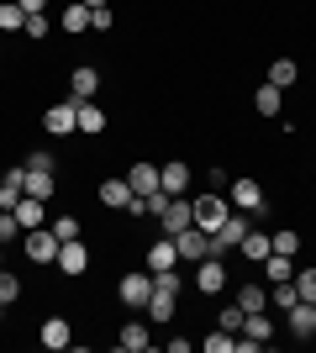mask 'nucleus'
<instances>
[{
	"instance_id": "obj_37",
	"label": "nucleus",
	"mask_w": 316,
	"mask_h": 353,
	"mask_svg": "<svg viewBox=\"0 0 316 353\" xmlns=\"http://www.w3.org/2000/svg\"><path fill=\"white\" fill-rule=\"evenodd\" d=\"M21 237V221H16V211H0V243H16Z\"/></svg>"
},
{
	"instance_id": "obj_36",
	"label": "nucleus",
	"mask_w": 316,
	"mask_h": 353,
	"mask_svg": "<svg viewBox=\"0 0 316 353\" xmlns=\"http://www.w3.org/2000/svg\"><path fill=\"white\" fill-rule=\"evenodd\" d=\"M16 295H21V280H16L11 269H0V306H11Z\"/></svg>"
},
{
	"instance_id": "obj_12",
	"label": "nucleus",
	"mask_w": 316,
	"mask_h": 353,
	"mask_svg": "<svg viewBox=\"0 0 316 353\" xmlns=\"http://www.w3.org/2000/svg\"><path fill=\"white\" fill-rule=\"evenodd\" d=\"M285 322L295 338H316V301H295V306L285 311Z\"/></svg>"
},
{
	"instance_id": "obj_20",
	"label": "nucleus",
	"mask_w": 316,
	"mask_h": 353,
	"mask_svg": "<svg viewBox=\"0 0 316 353\" xmlns=\"http://www.w3.org/2000/svg\"><path fill=\"white\" fill-rule=\"evenodd\" d=\"M74 127H79V132H105V111L95 101H79L74 105Z\"/></svg>"
},
{
	"instance_id": "obj_39",
	"label": "nucleus",
	"mask_w": 316,
	"mask_h": 353,
	"mask_svg": "<svg viewBox=\"0 0 316 353\" xmlns=\"http://www.w3.org/2000/svg\"><path fill=\"white\" fill-rule=\"evenodd\" d=\"M242 316H248V311H242L238 301H232V306H222V327H227V332H238V327H242Z\"/></svg>"
},
{
	"instance_id": "obj_28",
	"label": "nucleus",
	"mask_w": 316,
	"mask_h": 353,
	"mask_svg": "<svg viewBox=\"0 0 316 353\" xmlns=\"http://www.w3.org/2000/svg\"><path fill=\"white\" fill-rule=\"evenodd\" d=\"M269 253H290V259H295V253H301V232H295V227L269 232Z\"/></svg>"
},
{
	"instance_id": "obj_21",
	"label": "nucleus",
	"mask_w": 316,
	"mask_h": 353,
	"mask_svg": "<svg viewBox=\"0 0 316 353\" xmlns=\"http://www.w3.org/2000/svg\"><path fill=\"white\" fill-rule=\"evenodd\" d=\"M280 101H285V90H280V85H258L253 90V111H258V117H280Z\"/></svg>"
},
{
	"instance_id": "obj_16",
	"label": "nucleus",
	"mask_w": 316,
	"mask_h": 353,
	"mask_svg": "<svg viewBox=\"0 0 316 353\" xmlns=\"http://www.w3.org/2000/svg\"><path fill=\"white\" fill-rule=\"evenodd\" d=\"M95 90H101V74H95L90 63L69 74V101H95Z\"/></svg>"
},
{
	"instance_id": "obj_29",
	"label": "nucleus",
	"mask_w": 316,
	"mask_h": 353,
	"mask_svg": "<svg viewBox=\"0 0 316 353\" xmlns=\"http://www.w3.org/2000/svg\"><path fill=\"white\" fill-rule=\"evenodd\" d=\"M295 74H301V69H295V59H274L269 63V85L290 90V85H295Z\"/></svg>"
},
{
	"instance_id": "obj_3",
	"label": "nucleus",
	"mask_w": 316,
	"mask_h": 353,
	"mask_svg": "<svg viewBox=\"0 0 316 353\" xmlns=\"http://www.w3.org/2000/svg\"><path fill=\"white\" fill-rule=\"evenodd\" d=\"M21 248H27L32 264H59V237H53V227H32V232H21Z\"/></svg>"
},
{
	"instance_id": "obj_30",
	"label": "nucleus",
	"mask_w": 316,
	"mask_h": 353,
	"mask_svg": "<svg viewBox=\"0 0 316 353\" xmlns=\"http://www.w3.org/2000/svg\"><path fill=\"white\" fill-rule=\"evenodd\" d=\"M21 27H27V11L16 0H0V32H21Z\"/></svg>"
},
{
	"instance_id": "obj_41",
	"label": "nucleus",
	"mask_w": 316,
	"mask_h": 353,
	"mask_svg": "<svg viewBox=\"0 0 316 353\" xmlns=\"http://www.w3.org/2000/svg\"><path fill=\"white\" fill-rule=\"evenodd\" d=\"M27 169H48V174H53V153H43V148H37V153L27 159Z\"/></svg>"
},
{
	"instance_id": "obj_5",
	"label": "nucleus",
	"mask_w": 316,
	"mask_h": 353,
	"mask_svg": "<svg viewBox=\"0 0 316 353\" xmlns=\"http://www.w3.org/2000/svg\"><path fill=\"white\" fill-rule=\"evenodd\" d=\"M174 248H180V264H200L211 253V232H200L196 221H190L185 232H174Z\"/></svg>"
},
{
	"instance_id": "obj_32",
	"label": "nucleus",
	"mask_w": 316,
	"mask_h": 353,
	"mask_svg": "<svg viewBox=\"0 0 316 353\" xmlns=\"http://www.w3.org/2000/svg\"><path fill=\"white\" fill-rule=\"evenodd\" d=\"M238 306L242 311H264V306H269V290H264V285H242V290H238Z\"/></svg>"
},
{
	"instance_id": "obj_17",
	"label": "nucleus",
	"mask_w": 316,
	"mask_h": 353,
	"mask_svg": "<svg viewBox=\"0 0 316 353\" xmlns=\"http://www.w3.org/2000/svg\"><path fill=\"white\" fill-rule=\"evenodd\" d=\"M101 201L111 211H127V206H132L137 195H132V185H127V174H121V179H105V185H101Z\"/></svg>"
},
{
	"instance_id": "obj_42",
	"label": "nucleus",
	"mask_w": 316,
	"mask_h": 353,
	"mask_svg": "<svg viewBox=\"0 0 316 353\" xmlns=\"http://www.w3.org/2000/svg\"><path fill=\"white\" fill-rule=\"evenodd\" d=\"M16 6H21V11H27V16H37V11H48V0H16Z\"/></svg>"
},
{
	"instance_id": "obj_14",
	"label": "nucleus",
	"mask_w": 316,
	"mask_h": 353,
	"mask_svg": "<svg viewBox=\"0 0 316 353\" xmlns=\"http://www.w3.org/2000/svg\"><path fill=\"white\" fill-rule=\"evenodd\" d=\"M59 269L69 274V280L90 269V253H85V243H79V237H74V243H59Z\"/></svg>"
},
{
	"instance_id": "obj_34",
	"label": "nucleus",
	"mask_w": 316,
	"mask_h": 353,
	"mask_svg": "<svg viewBox=\"0 0 316 353\" xmlns=\"http://www.w3.org/2000/svg\"><path fill=\"white\" fill-rule=\"evenodd\" d=\"M200 348H206V353H238V338H232L227 327H216V332H211V338L200 343Z\"/></svg>"
},
{
	"instance_id": "obj_18",
	"label": "nucleus",
	"mask_w": 316,
	"mask_h": 353,
	"mask_svg": "<svg viewBox=\"0 0 316 353\" xmlns=\"http://www.w3.org/2000/svg\"><path fill=\"white\" fill-rule=\"evenodd\" d=\"M158 185H164L169 195H185V190H190V163H180V159L164 163V169H158Z\"/></svg>"
},
{
	"instance_id": "obj_33",
	"label": "nucleus",
	"mask_w": 316,
	"mask_h": 353,
	"mask_svg": "<svg viewBox=\"0 0 316 353\" xmlns=\"http://www.w3.org/2000/svg\"><path fill=\"white\" fill-rule=\"evenodd\" d=\"M48 227H53L59 243H74V237H79V216H48Z\"/></svg>"
},
{
	"instance_id": "obj_19",
	"label": "nucleus",
	"mask_w": 316,
	"mask_h": 353,
	"mask_svg": "<svg viewBox=\"0 0 316 353\" xmlns=\"http://www.w3.org/2000/svg\"><path fill=\"white\" fill-rule=\"evenodd\" d=\"M174 264H180V248H174V237L164 232V237L148 248V274H153V269H174Z\"/></svg>"
},
{
	"instance_id": "obj_38",
	"label": "nucleus",
	"mask_w": 316,
	"mask_h": 353,
	"mask_svg": "<svg viewBox=\"0 0 316 353\" xmlns=\"http://www.w3.org/2000/svg\"><path fill=\"white\" fill-rule=\"evenodd\" d=\"M295 290H301V301H316V269H301V274H295Z\"/></svg>"
},
{
	"instance_id": "obj_11",
	"label": "nucleus",
	"mask_w": 316,
	"mask_h": 353,
	"mask_svg": "<svg viewBox=\"0 0 316 353\" xmlns=\"http://www.w3.org/2000/svg\"><path fill=\"white\" fill-rule=\"evenodd\" d=\"M11 211H16V221H21V232H32V227H48V201H37V195H21Z\"/></svg>"
},
{
	"instance_id": "obj_1",
	"label": "nucleus",
	"mask_w": 316,
	"mask_h": 353,
	"mask_svg": "<svg viewBox=\"0 0 316 353\" xmlns=\"http://www.w3.org/2000/svg\"><path fill=\"white\" fill-rule=\"evenodd\" d=\"M227 216H232V201H222V195H200V201H190V221H196L200 232H216Z\"/></svg>"
},
{
	"instance_id": "obj_10",
	"label": "nucleus",
	"mask_w": 316,
	"mask_h": 353,
	"mask_svg": "<svg viewBox=\"0 0 316 353\" xmlns=\"http://www.w3.org/2000/svg\"><path fill=\"white\" fill-rule=\"evenodd\" d=\"M185 227H190V201H185V195H174V201H169L164 211H158V232H185Z\"/></svg>"
},
{
	"instance_id": "obj_15",
	"label": "nucleus",
	"mask_w": 316,
	"mask_h": 353,
	"mask_svg": "<svg viewBox=\"0 0 316 353\" xmlns=\"http://www.w3.org/2000/svg\"><path fill=\"white\" fill-rule=\"evenodd\" d=\"M116 348H127V353H148V348H153L148 322H127V327L116 332Z\"/></svg>"
},
{
	"instance_id": "obj_8",
	"label": "nucleus",
	"mask_w": 316,
	"mask_h": 353,
	"mask_svg": "<svg viewBox=\"0 0 316 353\" xmlns=\"http://www.w3.org/2000/svg\"><path fill=\"white\" fill-rule=\"evenodd\" d=\"M127 185H132V195H143V201L158 195L164 190V185H158V163H132V169H127Z\"/></svg>"
},
{
	"instance_id": "obj_2",
	"label": "nucleus",
	"mask_w": 316,
	"mask_h": 353,
	"mask_svg": "<svg viewBox=\"0 0 316 353\" xmlns=\"http://www.w3.org/2000/svg\"><path fill=\"white\" fill-rule=\"evenodd\" d=\"M148 295H153V274H148V269H137V274H121V280H116V301H121V306L143 311V306H148Z\"/></svg>"
},
{
	"instance_id": "obj_25",
	"label": "nucleus",
	"mask_w": 316,
	"mask_h": 353,
	"mask_svg": "<svg viewBox=\"0 0 316 353\" xmlns=\"http://www.w3.org/2000/svg\"><path fill=\"white\" fill-rule=\"evenodd\" d=\"M53 190H59V179L48 174V169H27V195H37V201H53Z\"/></svg>"
},
{
	"instance_id": "obj_9",
	"label": "nucleus",
	"mask_w": 316,
	"mask_h": 353,
	"mask_svg": "<svg viewBox=\"0 0 316 353\" xmlns=\"http://www.w3.org/2000/svg\"><path fill=\"white\" fill-rule=\"evenodd\" d=\"M74 105H79V101H59V105H48L43 127H48L53 137H69V132H79V127H74Z\"/></svg>"
},
{
	"instance_id": "obj_43",
	"label": "nucleus",
	"mask_w": 316,
	"mask_h": 353,
	"mask_svg": "<svg viewBox=\"0 0 316 353\" xmlns=\"http://www.w3.org/2000/svg\"><path fill=\"white\" fill-rule=\"evenodd\" d=\"M85 6H90V11H101V6H111V0H85Z\"/></svg>"
},
{
	"instance_id": "obj_31",
	"label": "nucleus",
	"mask_w": 316,
	"mask_h": 353,
	"mask_svg": "<svg viewBox=\"0 0 316 353\" xmlns=\"http://www.w3.org/2000/svg\"><path fill=\"white\" fill-rule=\"evenodd\" d=\"M153 290L180 295V290H185V274H180V264H174V269H153Z\"/></svg>"
},
{
	"instance_id": "obj_40",
	"label": "nucleus",
	"mask_w": 316,
	"mask_h": 353,
	"mask_svg": "<svg viewBox=\"0 0 316 353\" xmlns=\"http://www.w3.org/2000/svg\"><path fill=\"white\" fill-rule=\"evenodd\" d=\"M90 27H95V32H111V6H101V11H90Z\"/></svg>"
},
{
	"instance_id": "obj_4",
	"label": "nucleus",
	"mask_w": 316,
	"mask_h": 353,
	"mask_svg": "<svg viewBox=\"0 0 316 353\" xmlns=\"http://www.w3.org/2000/svg\"><path fill=\"white\" fill-rule=\"evenodd\" d=\"M227 201H232V211H248V216H253V211H264V185L242 174V179L227 185Z\"/></svg>"
},
{
	"instance_id": "obj_13",
	"label": "nucleus",
	"mask_w": 316,
	"mask_h": 353,
	"mask_svg": "<svg viewBox=\"0 0 316 353\" xmlns=\"http://www.w3.org/2000/svg\"><path fill=\"white\" fill-rule=\"evenodd\" d=\"M21 195H27V163H21V169H6V174H0V211H11L16 201H21Z\"/></svg>"
},
{
	"instance_id": "obj_22",
	"label": "nucleus",
	"mask_w": 316,
	"mask_h": 353,
	"mask_svg": "<svg viewBox=\"0 0 316 353\" xmlns=\"http://www.w3.org/2000/svg\"><path fill=\"white\" fill-rule=\"evenodd\" d=\"M238 248H242V259H248V264H264V259H269V232H258V227H253Z\"/></svg>"
},
{
	"instance_id": "obj_35",
	"label": "nucleus",
	"mask_w": 316,
	"mask_h": 353,
	"mask_svg": "<svg viewBox=\"0 0 316 353\" xmlns=\"http://www.w3.org/2000/svg\"><path fill=\"white\" fill-rule=\"evenodd\" d=\"M21 32H27L32 43H43L48 32H53V21H48V11H37V16H27V27H21Z\"/></svg>"
},
{
	"instance_id": "obj_27",
	"label": "nucleus",
	"mask_w": 316,
	"mask_h": 353,
	"mask_svg": "<svg viewBox=\"0 0 316 353\" xmlns=\"http://www.w3.org/2000/svg\"><path fill=\"white\" fill-rule=\"evenodd\" d=\"M63 32H69V37H79V32H90V6H85V0H74V6L63 11Z\"/></svg>"
},
{
	"instance_id": "obj_23",
	"label": "nucleus",
	"mask_w": 316,
	"mask_h": 353,
	"mask_svg": "<svg viewBox=\"0 0 316 353\" xmlns=\"http://www.w3.org/2000/svg\"><path fill=\"white\" fill-rule=\"evenodd\" d=\"M264 274H269V285L295 280V259H290V253H269V259H264Z\"/></svg>"
},
{
	"instance_id": "obj_7",
	"label": "nucleus",
	"mask_w": 316,
	"mask_h": 353,
	"mask_svg": "<svg viewBox=\"0 0 316 353\" xmlns=\"http://www.w3.org/2000/svg\"><path fill=\"white\" fill-rule=\"evenodd\" d=\"M37 343H43V348H53V353H63L69 343H74V327H69V316H48L43 332H37Z\"/></svg>"
},
{
	"instance_id": "obj_26",
	"label": "nucleus",
	"mask_w": 316,
	"mask_h": 353,
	"mask_svg": "<svg viewBox=\"0 0 316 353\" xmlns=\"http://www.w3.org/2000/svg\"><path fill=\"white\" fill-rule=\"evenodd\" d=\"M295 301H301V290H295V280H280V285H269V306L280 311V316H285V311L295 306Z\"/></svg>"
},
{
	"instance_id": "obj_44",
	"label": "nucleus",
	"mask_w": 316,
	"mask_h": 353,
	"mask_svg": "<svg viewBox=\"0 0 316 353\" xmlns=\"http://www.w3.org/2000/svg\"><path fill=\"white\" fill-rule=\"evenodd\" d=\"M0 269H6V243H0Z\"/></svg>"
},
{
	"instance_id": "obj_6",
	"label": "nucleus",
	"mask_w": 316,
	"mask_h": 353,
	"mask_svg": "<svg viewBox=\"0 0 316 353\" xmlns=\"http://www.w3.org/2000/svg\"><path fill=\"white\" fill-rule=\"evenodd\" d=\"M190 285H196L200 295L227 290V264H222V259H200V264H196V274H190Z\"/></svg>"
},
{
	"instance_id": "obj_24",
	"label": "nucleus",
	"mask_w": 316,
	"mask_h": 353,
	"mask_svg": "<svg viewBox=\"0 0 316 353\" xmlns=\"http://www.w3.org/2000/svg\"><path fill=\"white\" fill-rule=\"evenodd\" d=\"M143 311H148V322H174V295H169V290H153Z\"/></svg>"
}]
</instances>
